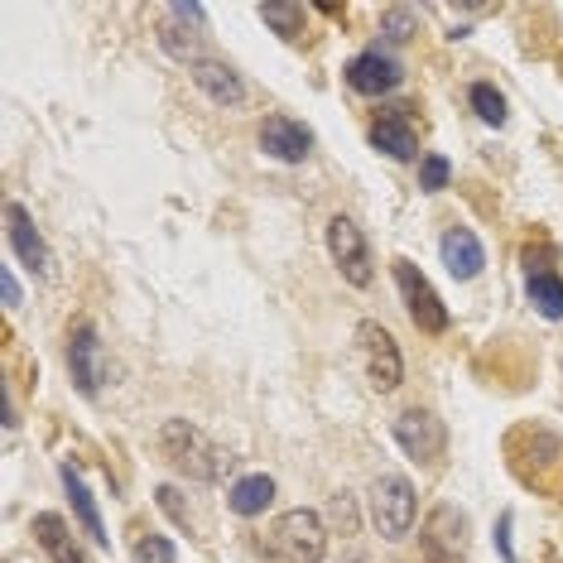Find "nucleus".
<instances>
[{"instance_id": "obj_1", "label": "nucleus", "mask_w": 563, "mask_h": 563, "mask_svg": "<svg viewBox=\"0 0 563 563\" xmlns=\"http://www.w3.org/2000/svg\"><path fill=\"white\" fill-rule=\"evenodd\" d=\"M159 453L194 482H222L232 472V453L222 443H212L198 424H188V419H169L159 429Z\"/></svg>"}, {"instance_id": "obj_2", "label": "nucleus", "mask_w": 563, "mask_h": 563, "mask_svg": "<svg viewBox=\"0 0 563 563\" xmlns=\"http://www.w3.org/2000/svg\"><path fill=\"white\" fill-rule=\"evenodd\" d=\"M328 525L318 510H285L265 530V559L271 563H323Z\"/></svg>"}, {"instance_id": "obj_3", "label": "nucleus", "mask_w": 563, "mask_h": 563, "mask_svg": "<svg viewBox=\"0 0 563 563\" xmlns=\"http://www.w3.org/2000/svg\"><path fill=\"white\" fill-rule=\"evenodd\" d=\"M371 520L386 540H405L409 525H415V486L400 472H386L376 486H371Z\"/></svg>"}, {"instance_id": "obj_4", "label": "nucleus", "mask_w": 563, "mask_h": 563, "mask_svg": "<svg viewBox=\"0 0 563 563\" xmlns=\"http://www.w3.org/2000/svg\"><path fill=\"white\" fill-rule=\"evenodd\" d=\"M424 563H463L467 559V516L457 506H433L424 530H419Z\"/></svg>"}, {"instance_id": "obj_5", "label": "nucleus", "mask_w": 563, "mask_h": 563, "mask_svg": "<svg viewBox=\"0 0 563 563\" xmlns=\"http://www.w3.org/2000/svg\"><path fill=\"white\" fill-rule=\"evenodd\" d=\"M395 285H400V299H405V313L409 323H415L419 332H443L453 318H448L443 299L433 294V285L424 275H419L415 261H395Z\"/></svg>"}, {"instance_id": "obj_6", "label": "nucleus", "mask_w": 563, "mask_h": 563, "mask_svg": "<svg viewBox=\"0 0 563 563\" xmlns=\"http://www.w3.org/2000/svg\"><path fill=\"white\" fill-rule=\"evenodd\" d=\"M395 443H400L415 463H439L443 448H448V429H443L439 415H429V409H409V415L395 419Z\"/></svg>"}, {"instance_id": "obj_7", "label": "nucleus", "mask_w": 563, "mask_h": 563, "mask_svg": "<svg viewBox=\"0 0 563 563\" xmlns=\"http://www.w3.org/2000/svg\"><path fill=\"white\" fill-rule=\"evenodd\" d=\"M328 251H332V261H338V271L352 279L356 289L371 285V251H366V236H362V227L352 222V217H332L328 222Z\"/></svg>"}, {"instance_id": "obj_8", "label": "nucleus", "mask_w": 563, "mask_h": 563, "mask_svg": "<svg viewBox=\"0 0 563 563\" xmlns=\"http://www.w3.org/2000/svg\"><path fill=\"white\" fill-rule=\"evenodd\" d=\"M356 338H362V352H366L371 386H376L380 395H390L395 386H400V376H405V362H400V347H395V338L380 323H362V328H356Z\"/></svg>"}, {"instance_id": "obj_9", "label": "nucleus", "mask_w": 563, "mask_h": 563, "mask_svg": "<svg viewBox=\"0 0 563 563\" xmlns=\"http://www.w3.org/2000/svg\"><path fill=\"white\" fill-rule=\"evenodd\" d=\"M68 371L73 380H78L82 395H97L101 386H107V347H101L97 328L92 323H78L68 338Z\"/></svg>"}, {"instance_id": "obj_10", "label": "nucleus", "mask_w": 563, "mask_h": 563, "mask_svg": "<svg viewBox=\"0 0 563 563\" xmlns=\"http://www.w3.org/2000/svg\"><path fill=\"white\" fill-rule=\"evenodd\" d=\"M342 78H347V87H352V92H362V97H386V92L400 87L405 73H400V63H395V58H386L380 48H371V54H356L347 63V73H342Z\"/></svg>"}, {"instance_id": "obj_11", "label": "nucleus", "mask_w": 563, "mask_h": 563, "mask_svg": "<svg viewBox=\"0 0 563 563\" xmlns=\"http://www.w3.org/2000/svg\"><path fill=\"white\" fill-rule=\"evenodd\" d=\"M371 145L386 150L390 159H415L419 155V131L409 107H386L376 121H371Z\"/></svg>"}, {"instance_id": "obj_12", "label": "nucleus", "mask_w": 563, "mask_h": 563, "mask_svg": "<svg viewBox=\"0 0 563 563\" xmlns=\"http://www.w3.org/2000/svg\"><path fill=\"white\" fill-rule=\"evenodd\" d=\"M5 232H10V246H15V255L24 265H30L34 275H54V255H48L44 246V236H40V227L30 222V212L20 208V202H5Z\"/></svg>"}, {"instance_id": "obj_13", "label": "nucleus", "mask_w": 563, "mask_h": 563, "mask_svg": "<svg viewBox=\"0 0 563 563\" xmlns=\"http://www.w3.org/2000/svg\"><path fill=\"white\" fill-rule=\"evenodd\" d=\"M261 150L271 159H279V164H303V159H309V150H313V135L303 131L299 121H289V117H265Z\"/></svg>"}, {"instance_id": "obj_14", "label": "nucleus", "mask_w": 563, "mask_h": 563, "mask_svg": "<svg viewBox=\"0 0 563 563\" xmlns=\"http://www.w3.org/2000/svg\"><path fill=\"white\" fill-rule=\"evenodd\" d=\"M439 251H443V265H448V275H453V279H477L482 265H486L482 241L472 236L467 227H453V232H443Z\"/></svg>"}, {"instance_id": "obj_15", "label": "nucleus", "mask_w": 563, "mask_h": 563, "mask_svg": "<svg viewBox=\"0 0 563 563\" xmlns=\"http://www.w3.org/2000/svg\"><path fill=\"white\" fill-rule=\"evenodd\" d=\"M188 73H194V82L217 101V107H241V101H246V82H241V73L227 68V63L202 58V63H194Z\"/></svg>"}, {"instance_id": "obj_16", "label": "nucleus", "mask_w": 563, "mask_h": 563, "mask_svg": "<svg viewBox=\"0 0 563 563\" xmlns=\"http://www.w3.org/2000/svg\"><path fill=\"white\" fill-rule=\"evenodd\" d=\"M34 540L44 544V554L54 559V563H87L82 544L73 540V530H68V520L54 516V510H44V516H34Z\"/></svg>"}, {"instance_id": "obj_17", "label": "nucleus", "mask_w": 563, "mask_h": 563, "mask_svg": "<svg viewBox=\"0 0 563 563\" xmlns=\"http://www.w3.org/2000/svg\"><path fill=\"white\" fill-rule=\"evenodd\" d=\"M271 501H275V482L265 477V472H251V477H241L232 492H227V506H232L236 516H246V520L261 516Z\"/></svg>"}, {"instance_id": "obj_18", "label": "nucleus", "mask_w": 563, "mask_h": 563, "mask_svg": "<svg viewBox=\"0 0 563 563\" xmlns=\"http://www.w3.org/2000/svg\"><path fill=\"white\" fill-rule=\"evenodd\" d=\"M63 486H68V496H73V510H78V520H82V530L92 534L97 544H107V530H101V516H97V501L87 496V486L82 477L73 467H63Z\"/></svg>"}, {"instance_id": "obj_19", "label": "nucleus", "mask_w": 563, "mask_h": 563, "mask_svg": "<svg viewBox=\"0 0 563 563\" xmlns=\"http://www.w3.org/2000/svg\"><path fill=\"white\" fill-rule=\"evenodd\" d=\"M530 303L544 318H563V279L559 275H530Z\"/></svg>"}, {"instance_id": "obj_20", "label": "nucleus", "mask_w": 563, "mask_h": 563, "mask_svg": "<svg viewBox=\"0 0 563 563\" xmlns=\"http://www.w3.org/2000/svg\"><path fill=\"white\" fill-rule=\"evenodd\" d=\"M261 20L271 24L279 40H299L303 34V5H279V0H271V5H261Z\"/></svg>"}, {"instance_id": "obj_21", "label": "nucleus", "mask_w": 563, "mask_h": 563, "mask_svg": "<svg viewBox=\"0 0 563 563\" xmlns=\"http://www.w3.org/2000/svg\"><path fill=\"white\" fill-rule=\"evenodd\" d=\"M467 97H472V107H477V117H482L486 125H501V121H506V101H501V92H496L492 82H477Z\"/></svg>"}, {"instance_id": "obj_22", "label": "nucleus", "mask_w": 563, "mask_h": 563, "mask_svg": "<svg viewBox=\"0 0 563 563\" xmlns=\"http://www.w3.org/2000/svg\"><path fill=\"white\" fill-rule=\"evenodd\" d=\"M135 563H174V544L164 534H145L135 540Z\"/></svg>"}, {"instance_id": "obj_23", "label": "nucleus", "mask_w": 563, "mask_h": 563, "mask_svg": "<svg viewBox=\"0 0 563 563\" xmlns=\"http://www.w3.org/2000/svg\"><path fill=\"white\" fill-rule=\"evenodd\" d=\"M448 174H453V169H448V159L429 155L424 164H419V188H424V194H439V188L448 184Z\"/></svg>"}, {"instance_id": "obj_24", "label": "nucleus", "mask_w": 563, "mask_h": 563, "mask_svg": "<svg viewBox=\"0 0 563 563\" xmlns=\"http://www.w3.org/2000/svg\"><path fill=\"white\" fill-rule=\"evenodd\" d=\"M380 34H386L390 44H405L409 34H415V15H409V10H386V20H380Z\"/></svg>"}, {"instance_id": "obj_25", "label": "nucleus", "mask_w": 563, "mask_h": 563, "mask_svg": "<svg viewBox=\"0 0 563 563\" xmlns=\"http://www.w3.org/2000/svg\"><path fill=\"white\" fill-rule=\"evenodd\" d=\"M332 520L342 525V534L356 530V516H352V501H347V496H338V501H332Z\"/></svg>"}, {"instance_id": "obj_26", "label": "nucleus", "mask_w": 563, "mask_h": 563, "mask_svg": "<svg viewBox=\"0 0 563 563\" xmlns=\"http://www.w3.org/2000/svg\"><path fill=\"white\" fill-rule=\"evenodd\" d=\"M0 294H5V309H15L20 303V285H15V275L10 271H0Z\"/></svg>"}, {"instance_id": "obj_27", "label": "nucleus", "mask_w": 563, "mask_h": 563, "mask_svg": "<svg viewBox=\"0 0 563 563\" xmlns=\"http://www.w3.org/2000/svg\"><path fill=\"white\" fill-rule=\"evenodd\" d=\"M496 544H501V559L516 563V554H510V516H501V530H496Z\"/></svg>"}]
</instances>
